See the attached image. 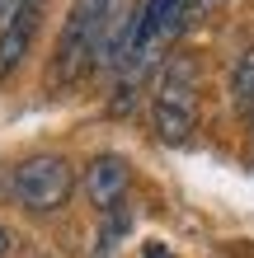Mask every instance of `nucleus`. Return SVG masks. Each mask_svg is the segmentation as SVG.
Returning a JSON list of instances; mask_svg holds the SVG:
<instances>
[{
  "mask_svg": "<svg viewBox=\"0 0 254 258\" xmlns=\"http://www.w3.org/2000/svg\"><path fill=\"white\" fill-rule=\"evenodd\" d=\"M193 122H198V85H193V66L188 61H170L156 80V94H151V127L160 141H188Z\"/></svg>",
  "mask_w": 254,
  "mask_h": 258,
  "instance_id": "obj_2",
  "label": "nucleus"
},
{
  "mask_svg": "<svg viewBox=\"0 0 254 258\" xmlns=\"http://www.w3.org/2000/svg\"><path fill=\"white\" fill-rule=\"evenodd\" d=\"M0 14H5V0H0Z\"/></svg>",
  "mask_w": 254,
  "mask_h": 258,
  "instance_id": "obj_11",
  "label": "nucleus"
},
{
  "mask_svg": "<svg viewBox=\"0 0 254 258\" xmlns=\"http://www.w3.org/2000/svg\"><path fill=\"white\" fill-rule=\"evenodd\" d=\"M5 253H10V230L0 225V258H5Z\"/></svg>",
  "mask_w": 254,
  "mask_h": 258,
  "instance_id": "obj_9",
  "label": "nucleus"
},
{
  "mask_svg": "<svg viewBox=\"0 0 254 258\" xmlns=\"http://www.w3.org/2000/svg\"><path fill=\"white\" fill-rule=\"evenodd\" d=\"M118 0H76L62 24V38H57V52H52V71L47 80L57 89L76 85L80 75H89L99 66V47H104V28H109V14H113Z\"/></svg>",
  "mask_w": 254,
  "mask_h": 258,
  "instance_id": "obj_1",
  "label": "nucleus"
},
{
  "mask_svg": "<svg viewBox=\"0 0 254 258\" xmlns=\"http://www.w3.org/2000/svg\"><path fill=\"white\" fill-rule=\"evenodd\" d=\"M71 188H76V174L62 155H33L24 164H14L10 174V192L24 211H62L71 202Z\"/></svg>",
  "mask_w": 254,
  "mask_h": 258,
  "instance_id": "obj_3",
  "label": "nucleus"
},
{
  "mask_svg": "<svg viewBox=\"0 0 254 258\" xmlns=\"http://www.w3.org/2000/svg\"><path fill=\"white\" fill-rule=\"evenodd\" d=\"M127 230H132V211H127V202H118L113 211H104V230H99L104 244H99V253H109V249H113Z\"/></svg>",
  "mask_w": 254,
  "mask_h": 258,
  "instance_id": "obj_8",
  "label": "nucleus"
},
{
  "mask_svg": "<svg viewBox=\"0 0 254 258\" xmlns=\"http://www.w3.org/2000/svg\"><path fill=\"white\" fill-rule=\"evenodd\" d=\"M127 183H132V164L123 155H113V150L94 155V160H89V169H85V197L99 211H113L118 202H123V197H127Z\"/></svg>",
  "mask_w": 254,
  "mask_h": 258,
  "instance_id": "obj_4",
  "label": "nucleus"
},
{
  "mask_svg": "<svg viewBox=\"0 0 254 258\" xmlns=\"http://www.w3.org/2000/svg\"><path fill=\"white\" fill-rule=\"evenodd\" d=\"M146 258H170V253L160 249V244H146Z\"/></svg>",
  "mask_w": 254,
  "mask_h": 258,
  "instance_id": "obj_10",
  "label": "nucleus"
},
{
  "mask_svg": "<svg viewBox=\"0 0 254 258\" xmlns=\"http://www.w3.org/2000/svg\"><path fill=\"white\" fill-rule=\"evenodd\" d=\"M226 89H231V103H235V113H254V47H245L240 56H235Z\"/></svg>",
  "mask_w": 254,
  "mask_h": 258,
  "instance_id": "obj_7",
  "label": "nucleus"
},
{
  "mask_svg": "<svg viewBox=\"0 0 254 258\" xmlns=\"http://www.w3.org/2000/svg\"><path fill=\"white\" fill-rule=\"evenodd\" d=\"M19 5H24V0H19Z\"/></svg>",
  "mask_w": 254,
  "mask_h": 258,
  "instance_id": "obj_12",
  "label": "nucleus"
},
{
  "mask_svg": "<svg viewBox=\"0 0 254 258\" xmlns=\"http://www.w3.org/2000/svg\"><path fill=\"white\" fill-rule=\"evenodd\" d=\"M33 33H38V0H24L10 10L5 28H0V80H10L19 71V61L33 47Z\"/></svg>",
  "mask_w": 254,
  "mask_h": 258,
  "instance_id": "obj_5",
  "label": "nucleus"
},
{
  "mask_svg": "<svg viewBox=\"0 0 254 258\" xmlns=\"http://www.w3.org/2000/svg\"><path fill=\"white\" fill-rule=\"evenodd\" d=\"M179 10H184V0H146V5H141V14H137V33H132V52H127V66H132V71L151 56V47H156L165 33H174Z\"/></svg>",
  "mask_w": 254,
  "mask_h": 258,
  "instance_id": "obj_6",
  "label": "nucleus"
}]
</instances>
